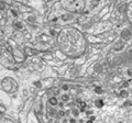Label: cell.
I'll use <instances>...</instances> for the list:
<instances>
[{"instance_id":"obj_1","label":"cell","mask_w":132,"mask_h":123,"mask_svg":"<svg viewBox=\"0 0 132 123\" xmlns=\"http://www.w3.org/2000/svg\"><path fill=\"white\" fill-rule=\"evenodd\" d=\"M61 46L69 55H79L85 48V40L76 30L63 31L60 38Z\"/></svg>"},{"instance_id":"obj_2","label":"cell","mask_w":132,"mask_h":123,"mask_svg":"<svg viewBox=\"0 0 132 123\" xmlns=\"http://www.w3.org/2000/svg\"><path fill=\"white\" fill-rule=\"evenodd\" d=\"M131 7H132V3H131V5H130ZM130 18H131V20H132V14H130Z\"/></svg>"}]
</instances>
